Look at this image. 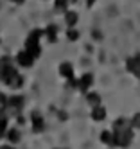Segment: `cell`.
<instances>
[{
	"label": "cell",
	"mask_w": 140,
	"mask_h": 149,
	"mask_svg": "<svg viewBox=\"0 0 140 149\" xmlns=\"http://www.w3.org/2000/svg\"><path fill=\"white\" fill-rule=\"evenodd\" d=\"M16 76H18V72H16V68L13 67L11 59H9V58H4L2 61H0V81L11 86V83L16 79Z\"/></svg>",
	"instance_id": "obj_1"
},
{
	"label": "cell",
	"mask_w": 140,
	"mask_h": 149,
	"mask_svg": "<svg viewBox=\"0 0 140 149\" xmlns=\"http://www.w3.org/2000/svg\"><path fill=\"white\" fill-rule=\"evenodd\" d=\"M41 34H43V31L34 29L29 34V38L25 40V50H29L31 54L34 56V59L41 56V47H40V38H41Z\"/></svg>",
	"instance_id": "obj_2"
},
{
	"label": "cell",
	"mask_w": 140,
	"mask_h": 149,
	"mask_svg": "<svg viewBox=\"0 0 140 149\" xmlns=\"http://www.w3.org/2000/svg\"><path fill=\"white\" fill-rule=\"evenodd\" d=\"M16 61H18L20 67H25L27 68V67H32V63H34V56H32L29 50H22V52H18Z\"/></svg>",
	"instance_id": "obj_3"
},
{
	"label": "cell",
	"mask_w": 140,
	"mask_h": 149,
	"mask_svg": "<svg viewBox=\"0 0 140 149\" xmlns=\"http://www.w3.org/2000/svg\"><path fill=\"white\" fill-rule=\"evenodd\" d=\"M126 68H127V72H131L137 77H140V54L135 58H129L126 61Z\"/></svg>",
	"instance_id": "obj_4"
},
{
	"label": "cell",
	"mask_w": 140,
	"mask_h": 149,
	"mask_svg": "<svg viewBox=\"0 0 140 149\" xmlns=\"http://www.w3.org/2000/svg\"><path fill=\"white\" fill-rule=\"evenodd\" d=\"M31 119H32V131H34V133L43 131V117L38 111H32L31 113Z\"/></svg>",
	"instance_id": "obj_5"
},
{
	"label": "cell",
	"mask_w": 140,
	"mask_h": 149,
	"mask_svg": "<svg viewBox=\"0 0 140 149\" xmlns=\"http://www.w3.org/2000/svg\"><path fill=\"white\" fill-rule=\"evenodd\" d=\"M92 83H93V76H92V74H86V76H83V77L77 81V86H79L81 92H86V90L92 86Z\"/></svg>",
	"instance_id": "obj_6"
},
{
	"label": "cell",
	"mask_w": 140,
	"mask_h": 149,
	"mask_svg": "<svg viewBox=\"0 0 140 149\" xmlns=\"http://www.w3.org/2000/svg\"><path fill=\"white\" fill-rule=\"evenodd\" d=\"M92 119L93 120H104L106 119V110L102 108V106H93V110H92Z\"/></svg>",
	"instance_id": "obj_7"
},
{
	"label": "cell",
	"mask_w": 140,
	"mask_h": 149,
	"mask_svg": "<svg viewBox=\"0 0 140 149\" xmlns=\"http://www.w3.org/2000/svg\"><path fill=\"white\" fill-rule=\"evenodd\" d=\"M7 104H9L13 110H20L22 104H24V97H20V95H13V97L7 101Z\"/></svg>",
	"instance_id": "obj_8"
},
{
	"label": "cell",
	"mask_w": 140,
	"mask_h": 149,
	"mask_svg": "<svg viewBox=\"0 0 140 149\" xmlns=\"http://www.w3.org/2000/svg\"><path fill=\"white\" fill-rule=\"evenodd\" d=\"M101 140L108 146H115V135L113 131H102L101 133Z\"/></svg>",
	"instance_id": "obj_9"
},
{
	"label": "cell",
	"mask_w": 140,
	"mask_h": 149,
	"mask_svg": "<svg viewBox=\"0 0 140 149\" xmlns=\"http://www.w3.org/2000/svg\"><path fill=\"white\" fill-rule=\"evenodd\" d=\"M59 72H61V76H65V77H72V74H74V68H72V65L70 63H61V67H59Z\"/></svg>",
	"instance_id": "obj_10"
},
{
	"label": "cell",
	"mask_w": 140,
	"mask_h": 149,
	"mask_svg": "<svg viewBox=\"0 0 140 149\" xmlns=\"http://www.w3.org/2000/svg\"><path fill=\"white\" fill-rule=\"evenodd\" d=\"M45 36L49 38L50 43H54V41H56V36H58V29H56V25H49L47 31H45Z\"/></svg>",
	"instance_id": "obj_11"
},
{
	"label": "cell",
	"mask_w": 140,
	"mask_h": 149,
	"mask_svg": "<svg viewBox=\"0 0 140 149\" xmlns=\"http://www.w3.org/2000/svg\"><path fill=\"white\" fill-rule=\"evenodd\" d=\"M65 20H67V24H68V27H74L75 24H77V15H75L74 11H68L67 15H65Z\"/></svg>",
	"instance_id": "obj_12"
},
{
	"label": "cell",
	"mask_w": 140,
	"mask_h": 149,
	"mask_svg": "<svg viewBox=\"0 0 140 149\" xmlns=\"http://www.w3.org/2000/svg\"><path fill=\"white\" fill-rule=\"evenodd\" d=\"M86 101H88L92 106H99V104H101V97H99L97 93H93V92H90L88 95H86Z\"/></svg>",
	"instance_id": "obj_13"
},
{
	"label": "cell",
	"mask_w": 140,
	"mask_h": 149,
	"mask_svg": "<svg viewBox=\"0 0 140 149\" xmlns=\"http://www.w3.org/2000/svg\"><path fill=\"white\" fill-rule=\"evenodd\" d=\"M7 140L13 142V144H16V142L20 140V133H18V130H11V131H7Z\"/></svg>",
	"instance_id": "obj_14"
},
{
	"label": "cell",
	"mask_w": 140,
	"mask_h": 149,
	"mask_svg": "<svg viewBox=\"0 0 140 149\" xmlns=\"http://www.w3.org/2000/svg\"><path fill=\"white\" fill-rule=\"evenodd\" d=\"M124 127H127V120L126 119H118L113 124V131H120V130H124Z\"/></svg>",
	"instance_id": "obj_15"
},
{
	"label": "cell",
	"mask_w": 140,
	"mask_h": 149,
	"mask_svg": "<svg viewBox=\"0 0 140 149\" xmlns=\"http://www.w3.org/2000/svg\"><path fill=\"white\" fill-rule=\"evenodd\" d=\"M68 0H56V4H54V7H56V11H65V7H67Z\"/></svg>",
	"instance_id": "obj_16"
},
{
	"label": "cell",
	"mask_w": 140,
	"mask_h": 149,
	"mask_svg": "<svg viewBox=\"0 0 140 149\" xmlns=\"http://www.w3.org/2000/svg\"><path fill=\"white\" fill-rule=\"evenodd\" d=\"M67 36H68V40H70V41H75V40L79 38V33H77V31H74V29H68Z\"/></svg>",
	"instance_id": "obj_17"
},
{
	"label": "cell",
	"mask_w": 140,
	"mask_h": 149,
	"mask_svg": "<svg viewBox=\"0 0 140 149\" xmlns=\"http://www.w3.org/2000/svg\"><path fill=\"white\" fill-rule=\"evenodd\" d=\"M22 84H24V77H22V76H16V79L11 83V86H13V88H20Z\"/></svg>",
	"instance_id": "obj_18"
},
{
	"label": "cell",
	"mask_w": 140,
	"mask_h": 149,
	"mask_svg": "<svg viewBox=\"0 0 140 149\" xmlns=\"http://www.w3.org/2000/svg\"><path fill=\"white\" fill-rule=\"evenodd\" d=\"M131 126L137 127V130H140V113H137L133 119H131Z\"/></svg>",
	"instance_id": "obj_19"
},
{
	"label": "cell",
	"mask_w": 140,
	"mask_h": 149,
	"mask_svg": "<svg viewBox=\"0 0 140 149\" xmlns=\"http://www.w3.org/2000/svg\"><path fill=\"white\" fill-rule=\"evenodd\" d=\"M6 127H7V120L6 119H0V136H2V133L6 131Z\"/></svg>",
	"instance_id": "obj_20"
},
{
	"label": "cell",
	"mask_w": 140,
	"mask_h": 149,
	"mask_svg": "<svg viewBox=\"0 0 140 149\" xmlns=\"http://www.w3.org/2000/svg\"><path fill=\"white\" fill-rule=\"evenodd\" d=\"M6 104H7V99H6V95H4V93H0V108H4Z\"/></svg>",
	"instance_id": "obj_21"
},
{
	"label": "cell",
	"mask_w": 140,
	"mask_h": 149,
	"mask_svg": "<svg viewBox=\"0 0 140 149\" xmlns=\"http://www.w3.org/2000/svg\"><path fill=\"white\" fill-rule=\"evenodd\" d=\"M93 36H95V40H101V33H97V31H93Z\"/></svg>",
	"instance_id": "obj_22"
},
{
	"label": "cell",
	"mask_w": 140,
	"mask_h": 149,
	"mask_svg": "<svg viewBox=\"0 0 140 149\" xmlns=\"http://www.w3.org/2000/svg\"><path fill=\"white\" fill-rule=\"evenodd\" d=\"M93 2H95V0H86V6L92 7V6H93Z\"/></svg>",
	"instance_id": "obj_23"
},
{
	"label": "cell",
	"mask_w": 140,
	"mask_h": 149,
	"mask_svg": "<svg viewBox=\"0 0 140 149\" xmlns=\"http://www.w3.org/2000/svg\"><path fill=\"white\" fill-rule=\"evenodd\" d=\"M0 149H15V147H11V146H4V147H0Z\"/></svg>",
	"instance_id": "obj_24"
}]
</instances>
